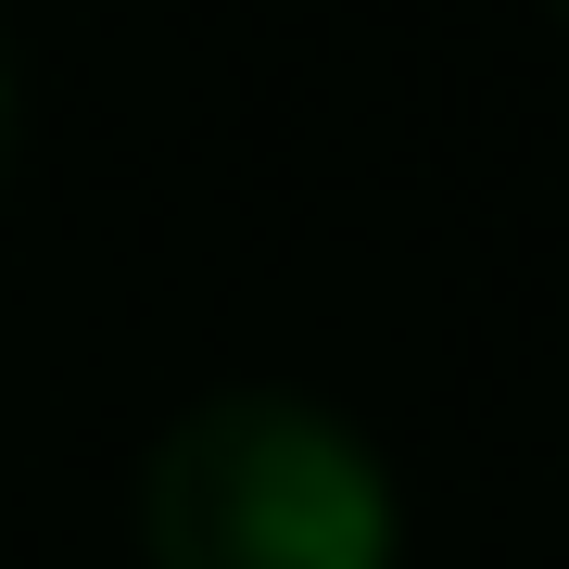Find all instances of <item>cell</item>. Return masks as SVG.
I'll list each match as a JSON object with an SVG mask.
<instances>
[{
    "instance_id": "6da1fadb",
    "label": "cell",
    "mask_w": 569,
    "mask_h": 569,
    "mask_svg": "<svg viewBox=\"0 0 569 569\" xmlns=\"http://www.w3.org/2000/svg\"><path fill=\"white\" fill-rule=\"evenodd\" d=\"M152 569H406V507L367 430L305 392H203L140 468Z\"/></svg>"
},
{
    "instance_id": "7a4b0ae2",
    "label": "cell",
    "mask_w": 569,
    "mask_h": 569,
    "mask_svg": "<svg viewBox=\"0 0 569 569\" xmlns=\"http://www.w3.org/2000/svg\"><path fill=\"white\" fill-rule=\"evenodd\" d=\"M13 140H26V77H13V39H0V178H13Z\"/></svg>"
},
{
    "instance_id": "3957f363",
    "label": "cell",
    "mask_w": 569,
    "mask_h": 569,
    "mask_svg": "<svg viewBox=\"0 0 569 569\" xmlns=\"http://www.w3.org/2000/svg\"><path fill=\"white\" fill-rule=\"evenodd\" d=\"M557 13H569V0H557Z\"/></svg>"
}]
</instances>
